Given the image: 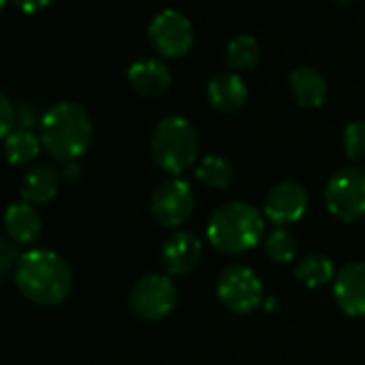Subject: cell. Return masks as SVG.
Returning <instances> with one entry per match:
<instances>
[{
    "label": "cell",
    "instance_id": "6da1fadb",
    "mask_svg": "<svg viewBox=\"0 0 365 365\" xmlns=\"http://www.w3.org/2000/svg\"><path fill=\"white\" fill-rule=\"evenodd\" d=\"M14 277L18 290L31 303L43 307L61 305L71 294L73 286L71 267L52 250H31L22 254Z\"/></svg>",
    "mask_w": 365,
    "mask_h": 365
},
{
    "label": "cell",
    "instance_id": "7a4b0ae2",
    "mask_svg": "<svg viewBox=\"0 0 365 365\" xmlns=\"http://www.w3.org/2000/svg\"><path fill=\"white\" fill-rule=\"evenodd\" d=\"M39 138L43 148L58 161H76L93 140V118L88 110L76 101L54 103L39 120Z\"/></svg>",
    "mask_w": 365,
    "mask_h": 365
},
{
    "label": "cell",
    "instance_id": "3957f363",
    "mask_svg": "<svg viewBox=\"0 0 365 365\" xmlns=\"http://www.w3.org/2000/svg\"><path fill=\"white\" fill-rule=\"evenodd\" d=\"M264 235V220L250 202H228L220 207L207 226L209 243L228 256L245 254L254 250Z\"/></svg>",
    "mask_w": 365,
    "mask_h": 365
},
{
    "label": "cell",
    "instance_id": "277c9868",
    "mask_svg": "<svg viewBox=\"0 0 365 365\" xmlns=\"http://www.w3.org/2000/svg\"><path fill=\"white\" fill-rule=\"evenodd\" d=\"M200 138L196 127L182 116L161 118L150 133V155L168 174H182L196 161Z\"/></svg>",
    "mask_w": 365,
    "mask_h": 365
},
{
    "label": "cell",
    "instance_id": "5b68a950",
    "mask_svg": "<svg viewBox=\"0 0 365 365\" xmlns=\"http://www.w3.org/2000/svg\"><path fill=\"white\" fill-rule=\"evenodd\" d=\"M327 209L333 217L354 224L365 217V172L359 168H344L331 176L324 190Z\"/></svg>",
    "mask_w": 365,
    "mask_h": 365
},
{
    "label": "cell",
    "instance_id": "8992f818",
    "mask_svg": "<svg viewBox=\"0 0 365 365\" xmlns=\"http://www.w3.org/2000/svg\"><path fill=\"white\" fill-rule=\"evenodd\" d=\"M178 301V288L168 275L150 273L135 282L129 294L131 312L142 320L165 318Z\"/></svg>",
    "mask_w": 365,
    "mask_h": 365
},
{
    "label": "cell",
    "instance_id": "52a82bcc",
    "mask_svg": "<svg viewBox=\"0 0 365 365\" xmlns=\"http://www.w3.org/2000/svg\"><path fill=\"white\" fill-rule=\"evenodd\" d=\"M148 41L163 58H182L194 46V26L176 9L159 11L148 24Z\"/></svg>",
    "mask_w": 365,
    "mask_h": 365
},
{
    "label": "cell",
    "instance_id": "ba28073f",
    "mask_svg": "<svg viewBox=\"0 0 365 365\" xmlns=\"http://www.w3.org/2000/svg\"><path fill=\"white\" fill-rule=\"evenodd\" d=\"M217 297L235 314H250L262 303V282L254 269L230 264L217 277Z\"/></svg>",
    "mask_w": 365,
    "mask_h": 365
},
{
    "label": "cell",
    "instance_id": "9c48e42d",
    "mask_svg": "<svg viewBox=\"0 0 365 365\" xmlns=\"http://www.w3.org/2000/svg\"><path fill=\"white\" fill-rule=\"evenodd\" d=\"M194 211V192L187 180L168 178L155 187L150 196V215L157 224L165 228H176L185 224Z\"/></svg>",
    "mask_w": 365,
    "mask_h": 365
},
{
    "label": "cell",
    "instance_id": "30bf717a",
    "mask_svg": "<svg viewBox=\"0 0 365 365\" xmlns=\"http://www.w3.org/2000/svg\"><path fill=\"white\" fill-rule=\"evenodd\" d=\"M309 207V194L303 185L284 180L273 185L264 198V215L275 226H288L299 222Z\"/></svg>",
    "mask_w": 365,
    "mask_h": 365
},
{
    "label": "cell",
    "instance_id": "8fae6325",
    "mask_svg": "<svg viewBox=\"0 0 365 365\" xmlns=\"http://www.w3.org/2000/svg\"><path fill=\"white\" fill-rule=\"evenodd\" d=\"M337 307L352 318L365 316V262L354 260L344 264L333 279Z\"/></svg>",
    "mask_w": 365,
    "mask_h": 365
},
{
    "label": "cell",
    "instance_id": "7c38bea8",
    "mask_svg": "<svg viewBox=\"0 0 365 365\" xmlns=\"http://www.w3.org/2000/svg\"><path fill=\"white\" fill-rule=\"evenodd\" d=\"M202 258V243L187 230L174 232L161 247L159 260L168 275H187Z\"/></svg>",
    "mask_w": 365,
    "mask_h": 365
},
{
    "label": "cell",
    "instance_id": "4fadbf2b",
    "mask_svg": "<svg viewBox=\"0 0 365 365\" xmlns=\"http://www.w3.org/2000/svg\"><path fill=\"white\" fill-rule=\"evenodd\" d=\"M129 86L140 95V97H161L170 91L172 84V73L165 63L159 58H140L135 61L129 71H127Z\"/></svg>",
    "mask_w": 365,
    "mask_h": 365
},
{
    "label": "cell",
    "instance_id": "5bb4252c",
    "mask_svg": "<svg viewBox=\"0 0 365 365\" xmlns=\"http://www.w3.org/2000/svg\"><path fill=\"white\" fill-rule=\"evenodd\" d=\"M207 97L213 110L235 114L247 103V84L235 71L215 73L207 84Z\"/></svg>",
    "mask_w": 365,
    "mask_h": 365
},
{
    "label": "cell",
    "instance_id": "9a60e30c",
    "mask_svg": "<svg viewBox=\"0 0 365 365\" xmlns=\"http://www.w3.org/2000/svg\"><path fill=\"white\" fill-rule=\"evenodd\" d=\"M61 190V174L50 163H37L33 165L20 182L22 200L29 205H46L56 198Z\"/></svg>",
    "mask_w": 365,
    "mask_h": 365
},
{
    "label": "cell",
    "instance_id": "2e32d148",
    "mask_svg": "<svg viewBox=\"0 0 365 365\" xmlns=\"http://www.w3.org/2000/svg\"><path fill=\"white\" fill-rule=\"evenodd\" d=\"M3 224H5L7 237L16 245H29V243L37 241V237L41 235V228H43L39 211L29 202L11 205L5 211Z\"/></svg>",
    "mask_w": 365,
    "mask_h": 365
},
{
    "label": "cell",
    "instance_id": "e0dca14e",
    "mask_svg": "<svg viewBox=\"0 0 365 365\" xmlns=\"http://www.w3.org/2000/svg\"><path fill=\"white\" fill-rule=\"evenodd\" d=\"M290 93L301 108H320L327 99L329 84L318 69L297 67L290 73Z\"/></svg>",
    "mask_w": 365,
    "mask_h": 365
},
{
    "label": "cell",
    "instance_id": "ac0fdd59",
    "mask_svg": "<svg viewBox=\"0 0 365 365\" xmlns=\"http://www.w3.org/2000/svg\"><path fill=\"white\" fill-rule=\"evenodd\" d=\"M41 146H43L41 138L33 129H24V127L14 129L5 138V155H7V161L14 165H26L35 161Z\"/></svg>",
    "mask_w": 365,
    "mask_h": 365
},
{
    "label": "cell",
    "instance_id": "d6986e66",
    "mask_svg": "<svg viewBox=\"0 0 365 365\" xmlns=\"http://www.w3.org/2000/svg\"><path fill=\"white\" fill-rule=\"evenodd\" d=\"M262 56L260 43L252 35H239L226 46V65L232 71H252Z\"/></svg>",
    "mask_w": 365,
    "mask_h": 365
},
{
    "label": "cell",
    "instance_id": "ffe728a7",
    "mask_svg": "<svg viewBox=\"0 0 365 365\" xmlns=\"http://www.w3.org/2000/svg\"><path fill=\"white\" fill-rule=\"evenodd\" d=\"M294 277L305 286V288H322L329 282L335 279V269L333 262L322 256V254H309L299 264L294 267Z\"/></svg>",
    "mask_w": 365,
    "mask_h": 365
},
{
    "label": "cell",
    "instance_id": "44dd1931",
    "mask_svg": "<svg viewBox=\"0 0 365 365\" xmlns=\"http://www.w3.org/2000/svg\"><path fill=\"white\" fill-rule=\"evenodd\" d=\"M196 178L213 190H226L235 178V165L222 155H207L196 165Z\"/></svg>",
    "mask_w": 365,
    "mask_h": 365
},
{
    "label": "cell",
    "instance_id": "7402d4cb",
    "mask_svg": "<svg viewBox=\"0 0 365 365\" xmlns=\"http://www.w3.org/2000/svg\"><path fill=\"white\" fill-rule=\"evenodd\" d=\"M264 252L273 262L279 264H288L294 260L297 254V239L292 232H288L286 228H275L267 239H264Z\"/></svg>",
    "mask_w": 365,
    "mask_h": 365
},
{
    "label": "cell",
    "instance_id": "603a6c76",
    "mask_svg": "<svg viewBox=\"0 0 365 365\" xmlns=\"http://www.w3.org/2000/svg\"><path fill=\"white\" fill-rule=\"evenodd\" d=\"M344 150L352 161L365 159V120H352L344 129Z\"/></svg>",
    "mask_w": 365,
    "mask_h": 365
},
{
    "label": "cell",
    "instance_id": "cb8c5ba5",
    "mask_svg": "<svg viewBox=\"0 0 365 365\" xmlns=\"http://www.w3.org/2000/svg\"><path fill=\"white\" fill-rule=\"evenodd\" d=\"M20 262V252L9 237H0V284H3Z\"/></svg>",
    "mask_w": 365,
    "mask_h": 365
},
{
    "label": "cell",
    "instance_id": "d4e9b609",
    "mask_svg": "<svg viewBox=\"0 0 365 365\" xmlns=\"http://www.w3.org/2000/svg\"><path fill=\"white\" fill-rule=\"evenodd\" d=\"M14 120H16V110L11 106V99L7 97V93L0 88V140H5L14 129Z\"/></svg>",
    "mask_w": 365,
    "mask_h": 365
},
{
    "label": "cell",
    "instance_id": "484cf974",
    "mask_svg": "<svg viewBox=\"0 0 365 365\" xmlns=\"http://www.w3.org/2000/svg\"><path fill=\"white\" fill-rule=\"evenodd\" d=\"M52 3H54V0H14V5H16L20 11L29 14V16H33V14H39V11H43V9H48Z\"/></svg>",
    "mask_w": 365,
    "mask_h": 365
},
{
    "label": "cell",
    "instance_id": "4316f807",
    "mask_svg": "<svg viewBox=\"0 0 365 365\" xmlns=\"http://www.w3.org/2000/svg\"><path fill=\"white\" fill-rule=\"evenodd\" d=\"M18 120L24 129H33V125L37 123V116H35V108L33 106H22L20 112H18Z\"/></svg>",
    "mask_w": 365,
    "mask_h": 365
},
{
    "label": "cell",
    "instance_id": "83f0119b",
    "mask_svg": "<svg viewBox=\"0 0 365 365\" xmlns=\"http://www.w3.org/2000/svg\"><path fill=\"white\" fill-rule=\"evenodd\" d=\"M80 174H82V168H80L76 161H67V163H65V178H69V180H78V178H80Z\"/></svg>",
    "mask_w": 365,
    "mask_h": 365
},
{
    "label": "cell",
    "instance_id": "f1b7e54d",
    "mask_svg": "<svg viewBox=\"0 0 365 365\" xmlns=\"http://www.w3.org/2000/svg\"><path fill=\"white\" fill-rule=\"evenodd\" d=\"M335 3H337V5H341V7H346V5H350V3H352V0H335Z\"/></svg>",
    "mask_w": 365,
    "mask_h": 365
},
{
    "label": "cell",
    "instance_id": "f546056e",
    "mask_svg": "<svg viewBox=\"0 0 365 365\" xmlns=\"http://www.w3.org/2000/svg\"><path fill=\"white\" fill-rule=\"evenodd\" d=\"M5 5H7V0H0V14L5 11Z\"/></svg>",
    "mask_w": 365,
    "mask_h": 365
}]
</instances>
